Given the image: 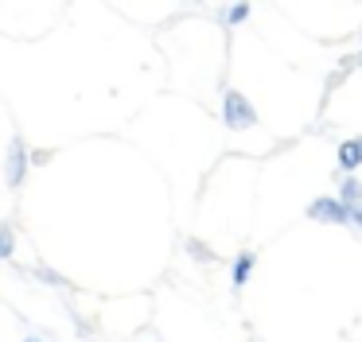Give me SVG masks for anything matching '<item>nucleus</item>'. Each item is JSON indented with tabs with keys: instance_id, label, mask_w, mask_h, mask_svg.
Returning <instances> with one entry per match:
<instances>
[{
	"instance_id": "f257e3e1",
	"label": "nucleus",
	"mask_w": 362,
	"mask_h": 342,
	"mask_svg": "<svg viewBox=\"0 0 362 342\" xmlns=\"http://www.w3.org/2000/svg\"><path fill=\"white\" fill-rule=\"evenodd\" d=\"M222 121H226V129H250V124H257V113H253V105L238 90H226V98H222Z\"/></svg>"
},
{
	"instance_id": "f03ea898",
	"label": "nucleus",
	"mask_w": 362,
	"mask_h": 342,
	"mask_svg": "<svg viewBox=\"0 0 362 342\" xmlns=\"http://www.w3.org/2000/svg\"><path fill=\"white\" fill-rule=\"evenodd\" d=\"M308 218H315V222H331V225H346L351 222V206H343L339 199H315L312 206H308Z\"/></svg>"
},
{
	"instance_id": "7ed1b4c3",
	"label": "nucleus",
	"mask_w": 362,
	"mask_h": 342,
	"mask_svg": "<svg viewBox=\"0 0 362 342\" xmlns=\"http://www.w3.org/2000/svg\"><path fill=\"white\" fill-rule=\"evenodd\" d=\"M28 163H32V155L24 152V140H12V144H8V183H12V187L24 183Z\"/></svg>"
},
{
	"instance_id": "20e7f679",
	"label": "nucleus",
	"mask_w": 362,
	"mask_h": 342,
	"mask_svg": "<svg viewBox=\"0 0 362 342\" xmlns=\"http://www.w3.org/2000/svg\"><path fill=\"white\" fill-rule=\"evenodd\" d=\"M339 167H343V171L362 167V136L343 140V144H339Z\"/></svg>"
},
{
	"instance_id": "39448f33",
	"label": "nucleus",
	"mask_w": 362,
	"mask_h": 342,
	"mask_svg": "<svg viewBox=\"0 0 362 342\" xmlns=\"http://www.w3.org/2000/svg\"><path fill=\"white\" fill-rule=\"evenodd\" d=\"M253 264H257V256H253V253H238L234 256V288H242L245 280H250Z\"/></svg>"
},
{
	"instance_id": "423d86ee",
	"label": "nucleus",
	"mask_w": 362,
	"mask_h": 342,
	"mask_svg": "<svg viewBox=\"0 0 362 342\" xmlns=\"http://www.w3.org/2000/svg\"><path fill=\"white\" fill-rule=\"evenodd\" d=\"M339 202H343V206H362V183L358 179H343V187H339Z\"/></svg>"
},
{
	"instance_id": "0eeeda50",
	"label": "nucleus",
	"mask_w": 362,
	"mask_h": 342,
	"mask_svg": "<svg viewBox=\"0 0 362 342\" xmlns=\"http://www.w3.org/2000/svg\"><path fill=\"white\" fill-rule=\"evenodd\" d=\"M0 256H12V230L0 225Z\"/></svg>"
},
{
	"instance_id": "6e6552de",
	"label": "nucleus",
	"mask_w": 362,
	"mask_h": 342,
	"mask_svg": "<svg viewBox=\"0 0 362 342\" xmlns=\"http://www.w3.org/2000/svg\"><path fill=\"white\" fill-rule=\"evenodd\" d=\"M245 16H250V4H230V16H226V20H230V23H242Z\"/></svg>"
},
{
	"instance_id": "1a4fd4ad",
	"label": "nucleus",
	"mask_w": 362,
	"mask_h": 342,
	"mask_svg": "<svg viewBox=\"0 0 362 342\" xmlns=\"http://www.w3.org/2000/svg\"><path fill=\"white\" fill-rule=\"evenodd\" d=\"M187 249H191V253L199 256V261H211V249H206L203 241H195V237H191V241H187Z\"/></svg>"
},
{
	"instance_id": "9d476101",
	"label": "nucleus",
	"mask_w": 362,
	"mask_h": 342,
	"mask_svg": "<svg viewBox=\"0 0 362 342\" xmlns=\"http://www.w3.org/2000/svg\"><path fill=\"white\" fill-rule=\"evenodd\" d=\"M351 222H354V225H358V230H362V206H351Z\"/></svg>"
},
{
	"instance_id": "9b49d317",
	"label": "nucleus",
	"mask_w": 362,
	"mask_h": 342,
	"mask_svg": "<svg viewBox=\"0 0 362 342\" xmlns=\"http://www.w3.org/2000/svg\"><path fill=\"white\" fill-rule=\"evenodd\" d=\"M24 342H40V338H24Z\"/></svg>"
}]
</instances>
